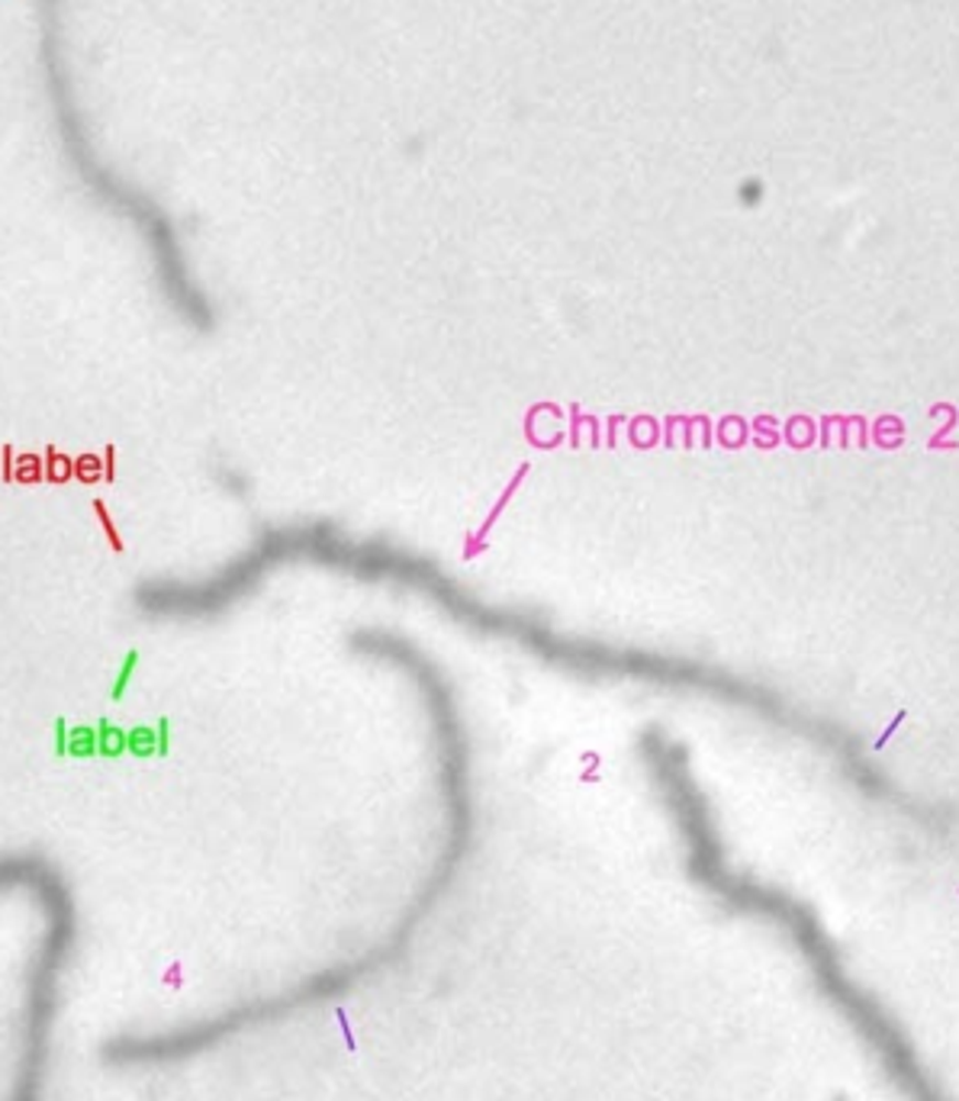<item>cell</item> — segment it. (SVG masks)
Returning <instances> with one entry per match:
<instances>
[{"label":"cell","mask_w":959,"mask_h":1101,"mask_svg":"<svg viewBox=\"0 0 959 1101\" xmlns=\"http://www.w3.org/2000/svg\"><path fill=\"white\" fill-rule=\"evenodd\" d=\"M689 863H693V876L706 890L715 892L728 908L741 915H753V918H766L789 937L795 953L802 957L805 970L811 975L815 992L860 1037V1044L876 1059L885 1082L902 1095V1101H953L950 1092L940 1086V1079L930 1072V1066L924 1062L905 1024L885 1009V1002L873 989H867L850 973L835 937L805 902L786 895L783 890L728 873L721 863V853L702 828H693V860Z\"/></svg>","instance_id":"cell-1"},{"label":"cell","mask_w":959,"mask_h":1101,"mask_svg":"<svg viewBox=\"0 0 959 1101\" xmlns=\"http://www.w3.org/2000/svg\"><path fill=\"white\" fill-rule=\"evenodd\" d=\"M10 895H23L40 925L20 979L13 1062L3 1101H45L68 973L81 937V915L65 870L40 850H0V898Z\"/></svg>","instance_id":"cell-2"},{"label":"cell","mask_w":959,"mask_h":1101,"mask_svg":"<svg viewBox=\"0 0 959 1101\" xmlns=\"http://www.w3.org/2000/svg\"><path fill=\"white\" fill-rule=\"evenodd\" d=\"M33 17H36V68H40L42 103L48 129L58 142L62 165L97 207L110 210L126 222H135V229L149 239L155 258H165L171 236L165 212L126 174L113 168L97 145V129L87 117L81 85L75 75V55L68 48V0H33Z\"/></svg>","instance_id":"cell-3"}]
</instances>
